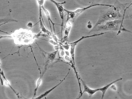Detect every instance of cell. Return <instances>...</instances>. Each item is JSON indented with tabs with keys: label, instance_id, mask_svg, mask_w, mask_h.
Wrapping results in <instances>:
<instances>
[{
	"label": "cell",
	"instance_id": "1",
	"mask_svg": "<svg viewBox=\"0 0 132 99\" xmlns=\"http://www.w3.org/2000/svg\"><path fill=\"white\" fill-rule=\"evenodd\" d=\"M114 6L105 10L102 13L94 27L110 21L128 18L125 15L126 12L129 7Z\"/></svg>",
	"mask_w": 132,
	"mask_h": 99
},
{
	"label": "cell",
	"instance_id": "2",
	"mask_svg": "<svg viewBox=\"0 0 132 99\" xmlns=\"http://www.w3.org/2000/svg\"><path fill=\"white\" fill-rule=\"evenodd\" d=\"M124 20L118 19L106 22L93 28L89 32L90 33L94 32L101 31H117V35L120 34L121 31L132 33V32L124 28L123 25Z\"/></svg>",
	"mask_w": 132,
	"mask_h": 99
},
{
	"label": "cell",
	"instance_id": "3",
	"mask_svg": "<svg viewBox=\"0 0 132 99\" xmlns=\"http://www.w3.org/2000/svg\"><path fill=\"white\" fill-rule=\"evenodd\" d=\"M122 79V78H121L116 80L112 82H111L108 84L106 85L103 87L99 88L96 89H92L88 87L85 82L82 79H81L82 83L83 84L84 89L83 92H82V95H83L85 92H87L89 95L90 97H91L92 95L94 94L96 92L99 91H101L102 92V99H103L104 97V95H105L107 90L108 88L111 86L112 85L118 81H120Z\"/></svg>",
	"mask_w": 132,
	"mask_h": 99
},
{
	"label": "cell",
	"instance_id": "4",
	"mask_svg": "<svg viewBox=\"0 0 132 99\" xmlns=\"http://www.w3.org/2000/svg\"><path fill=\"white\" fill-rule=\"evenodd\" d=\"M56 5V7L58 11L60 18L62 20V23L61 26H62V30L63 24H64V13L65 12V8L63 7V4H64L65 2L60 3L57 2L54 0H49Z\"/></svg>",
	"mask_w": 132,
	"mask_h": 99
},
{
	"label": "cell",
	"instance_id": "5",
	"mask_svg": "<svg viewBox=\"0 0 132 99\" xmlns=\"http://www.w3.org/2000/svg\"><path fill=\"white\" fill-rule=\"evenodd\" d=\"M80 42L79 40L74 42L68 43V44L70 45V53L71 59L72 60L73 64L75 66V50L76 47L78 44Z\"/></svg>",
	"mask_w": 132,
	"mask_h": 99
},
{
	"label": "cell",
	"instance_id": "6",
	"mask_svg": "<svg viewBox=\"0 0 132 99\" xmlns=\"http://www.w3.org/2000/svg\"><path fill=\"white\" fill-rule=\"evenodd\" d=\"M42 9H43V11L45 15L46 16V17L47 18L48 20L51 29V32L52 33V34L53 33V31H52V27L51 25V23L53 25V27L54 31V34H56L55 31V26H54L55 25H60L61 26V25L59 24H56L54 23L53 22V21L51 20L50 13L49 11L47 9H45L43 6V5L42 6Z\"/></svg>",
	"mask_w": 132,
	"mask_h": 99
},
{
	"label": "cell",
	"instance_id": "7",
	"mask_svg": "<svg viewBox=\"0 0 132 99\" xmlns=\"http://www.w3.org/2000/svg\"><path fill=\"white\" fill-rule=\"evenodd\" d=\"M70 68L69 69V71L68 73L67 74V75L65 76L64 78L62 80L59 82V83L57 84L55 86L53 87L52 88L49 90L47 91H46L44 93H42V94L40 96H38V97H37V98H34V99H41L42 98L44 97H45L46 96H47L52 91H53L55 89H56L57 87L59 86V85L61 84L62 83V82L64 81L66 79V78H67V77L68 75L70 73Z\"/></svg>",
	"mask_w": 132,
	"mask_h": 99
},
{
	"label": "cell",
	"instance_id": "8",
	"mask_svg": "<svg viewBox=\"0 0 132 99\" xmlns=\"http://www.w3.org/2000/svg\"><path fill=\"white\" fill-rule=\"evenodd\" d=\"M73 24V23L72 22L69 21L67 22L66 23V27L64 33V36L63 38V39H62V43L68 40L71 29L72 28Z\"/></svg>",
	"mask_w": 132,
	"mask_h": 99
},
{
	"label": "cell",
	"instance_id": "9",
	"mask_svg": "<svg viewBox=\"0 0 132 99\" xmlns=\"http://www.w3.org/2000/svg\"><path fill=\"white\" fill-rule=\"evenodd\" d=\"M0 74H1V76H2L4 79L5 82L4 84L5 86L9 87L10 88L13 90L14 92L15 93V94L16 95H17V93H16V91L13 88L12 86H11L9 81L8 80L6 77H5L3 71L2 70L1 68H0Z\"/></svg>",
	"mask_w": 132,
	"mask_h": 99
},
{
	"label": "cell",
	"instance_id": "10",
	"mask_svg": "<svg viewBox=\"0 0 132 99\" xmlns=\"http://www.w3.org/2000/svg\"><path fill=\"white\" fill-rule=\"evenodd\" d=\"M58 51L56 50L52 53H48L47 54V62L48 63L49 62L53 61L55 58L57 52Z\"/></svg>",
	"mask_w": 132,
	"mask_h": 99
},
{
	"label": "cell",
	"instance_id": "11",
	"mask_svg": "<svg viewBox=\"0 0 132 99\" xmlns=\"http://www.w3.org/2000/svg\"><path fill=\"white\" fill-rule=\"evenodd\" d=\"M42 76L41 75L39 78L37 80L36 82V87L34 90V94L32 99H33L36 95L37 91L38 88L42 83Z\"/></svg>",
	"mask_w": 132,
	"mask_h": 99
},
{
	"label": "cell",
	"instance_id": "12",
	"mask_svg": "<svg viewBox=\"0 0 132 99\" xmlns=\"http://www.w3.org/2000/svg\"><path fill=\"white\" fill-rule=\"evenodd\" d=\"M51 36L53 39L58 44L59 43V40L57 37L56 34L53 33L52 34Z\"/></svg>",
	"mask_w": 132,
	"mask_h": 99
},
{
	"label": "cell",
	"instance_id": "13",
	"mask_svg": "<svg viewBox=\"0 0 132 99\" xmlns=\"http://www.w3.org/2000/svg\"><path fill=\"white\" fill-rule=\"evenodd\" d=\"M61 45H62L63 47L66 50L68 51L70 49V45L67 44L64 45L62 44V43L61 44Z\"/></svg>",
	"mask_w": 132,
	"mask_h": 99
},
{
	"label": "cell",
	"instance_id": "14",
	"mask_svg": "<svg viewBox=\"0 0 132 99\" xmlns=\"http://www.w3.org/2000/svg\"><path fill=\"white\" fill-rule=\"evenodd\" d=\"M48 41L50 43L54 46L58 45L53 39H51Z\"/></svg>",
	"mask_w": 132,
	"mask_h": 99
},
{
	"label": "cell",
	"instance_id": "15",
	"mask_svg": "<svg viewBox=\"0 0 132 99\" xmlns=\"http://www.w3.org/2000/svg\"><path fill=\"white\" fill-rule=\"evenodd\" d=\"M64 57L65 60L67 61L70 62L71 60H72L70 58V56L66 55H65Z\"/></svg>",
	"mask_w": 132,
	"mask_h": 99
},
{
	"label": "cell",
	"instance_id": "16",
	"mask_svg": "<svg viewBox=\"0 0 132 99\" xmlns=\"http://www.w3.org/2000/svg\"><path fill=\"white\" fill-rule=\"evenodd\" d=\"M33 24L32 22H29L27 23V26L30 28H32L33 27Z\"/></svg>",
	"mask_w": 132,
	"mask_h": 99
},
{
	"label": "cell",
	"instance_id": "17",
	"mask_svg": "<svg viewBox=\"0 0 132 99\" xmlns=\"http://www.w3.org/2000/svg\"><path fill=\"white\" fill-rule=\"evenodd\" d=\"M60 56L62 57H64L65 55V51L63 50H62L60 52Z\"/></svg>",
	"mask_w": 132,
	"mask_h": 99
},
{
	"label": "cell",
	"instance_id": "18",
	"mask_svg": "<svg viewBox=\"0 0 132 99\" xmlns=\"http://www.w3.org/2000/svg\"><path fill=\"white\" fill-rule=\"evenodd\" d=\"M8 20H6L5 19H0V24L3 23L5 22H8Z\"/></svg>",
	"mask_w": 132,
	"mask_h": 99
},
{
	"label": "cell",
	"instance_id": "19",
	"mask_svg": "<svg viewBox=\"0 0 132 99\" xmlns=\"http://www.w3.org/2000/svg\"><path fill=\"white\" fill-rule=\"evenodd\" d=\"M54 49L56 51L58 50V51L59 47V46L58 45H55L54 46Z\"/></svg>",
	"mask_w": 132,
	"mask_h": 99
},
{
	"label": "cell",
	"instance_id": "20",
	"mask_svg": "<svg viewBox=\"0 0 132 99\" xmlns=\"http://www.w3.org/2000/svg\"><path fill=\"white\" fill-rule=\"evenodd\" d=\"M65 55H67L68 56H70V52L69 51H68L65 50Z\"/></svg>",
	"mask_w": 132,
	"mask_h": 99
},
{
	"label": "cell",
	"instance_id": "21",
	"mask_svg": "<svg viewBox=\"0 0 132 99\" xmlns=\"http://www.w3.org/2000/svg\"><path fill=\"white\" fill-rule=\"evenodd\" d=\"M1 64V63L0 60V65Z\"/></svg>",
	"mask_w": 132,
	"mask_h": 99
}]
</instances>
